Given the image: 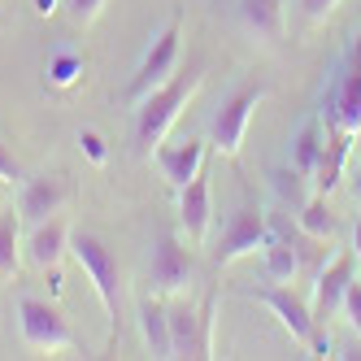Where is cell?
Returning <instances> with one entry per match:
<instances>
[{"mask_svg":"<svg viewBox=\"0 0 361 361\" xmlns=\"http://www.w3.org/2000/svg\"><path fill=\"white\" fill-rule=\"evenodd\" d=\"M209 222H214V188H209V174L200 170L188 188H178V226L192 244H204Z\"/></svg>","mask_w":361,"mask_h":361,"instance_id":"obj_13","label":"cell"},{"mask_svg":"<svg viewBox=\"0 0 361 361\" xmlns=\"http://www.w3.org/2000/svg\"><path fill=\"white\" fill-rule=\"evenodd\" d=\"M240 22L257 39H283V0H240Z\"/></svg>","mask_w":361,"mask_h":361,"instance_id":"obj_18","label":"cell"},{"mask_svg":"<svg viewBox=\"0 0 361 361\" xmlns=\"http://www.w3.org/2000/svg\"><path fill=\"white\" fill-rule=\"evenodd\" d=\"M22 248H27V262L35 270H57L61 257L70 252V226L61 218H44V222H31L27 240H22Z\"/></svg>","mask_w":361,"mask_h":361,"instance_id":"obj_15","label":"cell"},{"mask_svg":"<svg viewBox=\"0 0 361 361\" xmlns=\"http://www.w3.org/2000/svg\"><path fill=\"white\" fill-rule=\"evenodd\" d=\"M248 300L266 305L270 314L279 318V326L288 331L296 344H309V335L318 331V322H314V305H309V300L292 288V283H266V288L248 292Z\"/></svg>","mask_w":361,"mask_h":361,"instance_id":"obj_9","label":"cell"},{"mask_svg":"<svg viewBox=\"0 0 361 361\" xmlns=\"http://www.w3.org/2000/svg\"><path fill=\"white\" fill-rule=\"evenodd\" d=\"M357 144H361V131H357Z\"/></svg>","mask_w":361,"mask_h":361,"instance_id":"obj_34","label":"cell"},{"mask_svg":"<svg viewBox=\"0 0 361 361\" xmlns=\"http://www.w3.org/2000/svg\"><path fill=\"white\" fill-rule=\"evenodd\" d=\"M66 200H70V178L66 174H35V178H22L18 183V214L27 226L44 222V218H57Z\"/></svg>","mask_w":361,"mask_h":361,"instance_id":"obj_12","label":"cell"},{"mask_svg":"<svg viewBox=\"0 0 361 361\" xmlns=\"http://www.w3.org/2000/svg\"><path fill=\"white\" fill-rule=\"evenodd\" d=\"M353 279H357V252H353V248H344L331 266L318 270V279H314V296H309V305H314V322H318V326H326V318L340 314L344 292L353 288Z\"/></svg>","mask_w":361,"mask_h":361,"instance_id":"obj_10","label":"cell"},{"mask_svg":"<svg viewBox=\"0 0 361 361\" xmlns=\"http://www.w3.org/2000/svg\"><path fill=\"white\" fill-rule=\"evenodd\" d=\"M300 9H305V22H309V27H322V22L340 9V0H300Z\"/></svg>","mask_w":361,"mask_h":361,"instance_id":"obj_28","label":"cell"},{"mask_svg":"<svg viewBox=\"0 0 361 361\" xmlns=\"http://www.w3.org/2000/svg\"><path fill=\"white\" fill-rule=\"evenodd\" d=\"M109 0H66V9H70V18L79 22V27H87V22H96L100 18V9H105Z\"/></svg>","mask_w":361,"mask_h":361,"instance_id":"obj_27","label":"cell"},{"mask_svg":"<svg viewBox=\"0 0 361 361\" xmlns=\"http://www.w3.org/2000/svg\"><path fill=\"white\" fill-rule=\"evenodd\" d=\"M57 5H61V0H35V13H39V18H53Z\"/></svg>","mask_w":361,"mask_h":361,"instance_id":"obj_31","label":"cell"},{"mask_svg":"<svg viewBox=\"0 0 361 361\" xmlns=\"http://www.w3.org/2000/svg\"><path fill=\"white\" fill-rule=\"evenodd\" d=\"M353 196H357V204H361V170H357V178H353Z\"/></svg>","mask_w":361,"mask_h":361,"instance_id":"obj_33","label":"cell"},{"mask_svg":"<svg viewBox=\"0 0 361 361\" xmlns=\"http://www.w3.org/2000/svg\"><path fill=\"white\" fill-rule=\"evenodd\" d=\"M296 222H300V231H305L309 240H331V235H335V214H331L326 196H318V192H314V200L300 204Z\"/></svg>","mask_w":361,"mask_h":361,"instance_id":"obj_22","label":"cell"},{"mask_svg":"<svg viewBox=\"0 0 361 361\" xmlns=\"http://www.w3.org/2000/svg\"><path fill=\"white\" fill-rule=\"evenodd\" d=\"M353 252H357V266H361V222L353 226Z\"/></svg>","mask_w":361,"mask_h":361,"instance_id":"obj_32","label":"cell"},{"mask_svg":"<svg viewBox=\"0 0 361 361\" xmlns=\"http://www.w3.org/2000/svg\"><path fill=\"white\" fill-rule=\"evenodd\" d=\"M262 266H266V283H292L300 274V252L288 244V240H270L262 248Z\"/></svg>","mask_w":361,"mask_h":361,"instance_id":"obj_21","label":"cell"},{"mask_svg":"<svg viewBox=\"0 0 361 361\" xmlns=\"http://www.w3.org/2000/svg\"><path fill=\"white\" fill-rule=\"evenodd\" d=\"M214 309H218V296L209 292L200 300V357H218V344H214V326H218V318H214Z\"/></svg>","mask_w":361,"mask_h":361,"instance_id":"obj_24","label":"cell"},{"mask_svg":"<svg viewBox=\"0 0 361 361\" xmlns=\"http://www.w3.org/2000/svg\"><path fill=\"white\" fill-rule=\"evenodd\" d=\"M170 344L174 357H200V305L183 296H170Z\"/></svg>","mask_w":361,"mask_h":361,"instance_id":"obj_16","label":"cell"},{"mask_svg":"<svg viewBox=\"0 0 361 361\" xmlns=\"http://www.w3.org/2000/svg\"><path fill=\"white\" fill-rule=\"evenodd\" d=\"M22 214L18 209H0V279H13L22 270Z\"/></svg>","mask_w":361,"mask_h":361,"instance_id":"obj_20","label":"cell"},{"mask_svg":"<svg viewBox=\"0 0 361 361\" xmlns=\"http://www.w3.org/2000/svg\"><path fill=\"white\" fill-rule=\"evenodd\" d=\"M196 283V257L192 248H183L178 235H157L152 244V257H148V292L157 296H183Z\"/></svg>","mask_w":361,"mask_h":361,"instance_id":"obj_8","label":"cell"},{"mask_svg":"<svg viewBox=\"0 0 361 361\" xmlns=\"http://www.w3.org/2000/svg\"><path fill=\"white\" fill-rule=\"evenodd\" d=\"M353 148H357V135H353V131H344V126H326V144H322L318 170H314V178H309V188H314L318 196H331L335 188H340Z\"/></svg>","mask_w":361,"mask_h":361,"instance_id":"obj_14","label":"cell"},{"mask_svg":"<svg viewBox=\"0 0 361 361\" xmlns=\"http://www.w3.org/2000/svg\"><path fill=\"white\" fill-rule=\"evenodd\" d=\"M322 144H326L322 118L305 122L300 131H296V140H292V174H300V178H314V170H318V157H322Z\"/></svg>","mask_w":361,"mask_h":361,"instance_id":"obj_19","label":"cell"},{"mask_svg":"<svg viewBox=\"0 0 361 361\" xmlns=\"http://www.w3.org/2000/svg\"><path fill=\"white\" fill-rule=\"evenodd\" d=\"M318 118H322V126H344L353 135L361 131V35L348 39V53L335 66L331 83L322 92Z\"/></svg>","mask_w":361,"mask_h":361,"instance_id":"obj_3","label":"cell"},{"mask_svg":"<svg viewBox=\"0 0 361 361\" xmlns=\"http://www.w3.org/2000/svg\"><path fill=\"white\" fill-rule=\"evenodd\" d=\"M83 70H87V61L79 53H57L53 61H48V83L53 87H74L83 79Z\"/></svg>","mask_w":361,"mask_h":361,"instance_id":"obj_23","label":"cell"},{"mask_svg":"<svg viewBox=\"0 0 361 361\" xmlns=\"http://www.w3.org/2000/svg\"><path fill=\"white\" fill-rule=\"evenodd\" d=\"M70 252L74 262L83 266V274L92 279V288L105 305V318H109V348L118 344V326H122V270H118V257L109 252V244L92 235V231H70Z\"/></svg>","mask_w":361,"mask_h":361,"instance_id":"obj_2","label":"cell"},{"mask_svg":"<svg viewBox=\"0 0 361 361\" xmlns=\"http://www.w3.org/2000/svg\"><path fill=\"white\" fill-rule=\"evenodd\" d=\"M204 152H209V140H196V135H183V140H161L157 152H152V161H157L161 178L178 192V188H188L192 178L204 170Z\"/></svg>","mask_w":361,"mask_h":361,"instance_id":"obj_11","label":"cell"},{"mask_svg":"<svg viewBox=\"0 0 361 361\" xmlns=\"http://www.w3.org/2000/svg\"><path fill=\"white\" fill-rule=\"evenodd\" d=\"M79 148H83V157L92 166H105L109 161V144H105V135H100V131H92V126H87V131H79Z\"/></svg>","mask_w":361,"mask_h":361,"instance_id":"obj_26","label":"cell"},{"mask_svg":"<svg viewBox=\"0 0 361 361\" xmlns=\"http://www.w3.org/2000/svg\"><path fill=\"white\" fill-rule=\"evenodd\" d=\"M309 357H335V344H331V335L322 326L309 335Z\"/></svg>","mask_w":361,"mask_h":361,"instance_id":"obj_30","label":"cell"},{"mask_svg":"<svg viewBox=\"0 0 361 361\" xmlns=\"http://www.w3.org/2000/svg\"><path fill=\"white\" fill-rule=\"evenodd\" d=\"M178 57H183V22L170 18L166 27L152 35V44L144 48V57L131 74V87H126V105H140L144 96H152L161 83H170L174 74H178Z\"/></svg>","mask_w":361,"mask_h":361,"instance_id":"obj_4","label":"cell"},{"mask_svg":"<svg viewBox=\"0 0 361 361\" xmlns=\"http://www.w3.org/2000/svg\"><path fill=\"white\" fill-rule=\"evenodd\" d=\"M266 96H270L266 83H244V87L231 92L222 105H218V114L209 118V148L235 161L240 148H244V135H248V122H252L257 105H262Z\"/></svg>","mask_w":361,"mask_h":361,"instance_id":"obj_5","label":"cell"},{"mask_svg":"<svg viewBox=\"0 0 361 361\" xmlns=\"http://www.w3.org/2000/svg\"><path fill=\"white\" fill-rule=\"evenodd\" d=\"M18 331H22V344L35 353H74L79 348L70 322L61 318V309L48 300H35V296L18 300Z\"/></svg>","mask_w":361,"mask_h":361,"instance_id":"obj_7","label":"cell"},{"mask_svg":"<svg viewBox=\"0 0 361 361\" xmlns=\"http://www.w3.org/2000/svg\"><path fill=\"white\" fill-rule=\"evenodd\" d=\"M340 318L348 322V331L361 340V279H353V288L344 292V305H340Z\"/></svg>","mask_w":361,"mask_h":361,"instance_id":"obj_25","label":"cell"},{"mask_svg":"<svg viewBox=\"0 0 361 361\" xmlns=\"http://www.w3.org/2000/svg\"><path fill=\"white\" fill-rule=\"evenodd\" d=\"M140 335H144V344H148L152 357H174V344H170V305H166V296L148 292L140 300Z\"/></svg>","mask_w":361,"mask_h":361,"instance_id":"obj_17","label":"cell"},{"mask_svg":"<svg viewBox=\"0 0 361 361\" xmlns=\"http://www.w3.org/2000/svg\"><path fill=\"white\" fill-rule=\"evenodd\" d=\"M200 83H204V61H192L188 70H178L170 83H161L157 92L144 96L131 109L135 114V152L140 157H152V152H157V144L174 131L178 114L188 109V100L200 92Z\"/></svg>","mask_w":361,"mask_h":361,"instance_id":"obj_1","label":"cell"},{"mask_svg":"<svg viewBox=\"0 0 361 361\" xmlns=\"http://www.w3.org/2000/svg\"><path fill=\"white\" fill-rule=\"evenodd\" d=\"M0 183H5V188H13V183H22V166L13 161V152H9L5 144H0Z\"/></svg>","mask_w":361,"mask_h":361,"instance_id":"obj_29","label":"cell"},{"mask_svg":"<svg viewBox=\"0 0 361 361\" xmlns=\"http://www.w3.org/2000/svg\"><path fill=\"white\" fill-rule=\"evenodd\" d=\"M270 240H274V226L266 222V214L257 204H240V209H231V218L222 222L214 240V266H235L240 257L262 252Z\"/></svg>","mask_w":361,"mask_h":361,"instance_id":"obj_6","label":"cell"},{"mask_svg":"<svg viewBox=\"0 0 361 361\" xmlns=\"http://www.w3.org/2000/svg\"><path fill=\"white\" fill-rule=\"evenodd\" d=\"M0 188H5V183H0Z\"/></svg>","mask_w":361,"mask_h":361,"instance_id":"obj_35","label":"cell"}]
</instances>
